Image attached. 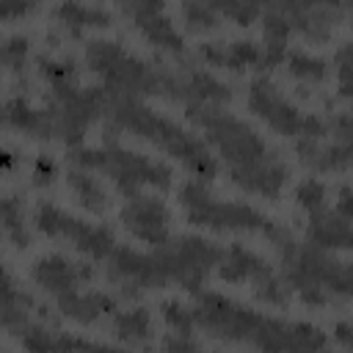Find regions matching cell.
Returning <instances> with one entry per match:
<instances>
[{
	"label": "cell",
	"mask_w": 353,
	"mask_h": 353,
	"mask_svg": "<svg viewBox=\"0 0 353 353\" xmlns=\"http://www.w3.org/2000/svg\"><path fill=\"white\" fill-rule=\"evenodd\" d=\"M190 121H196L207 141L221 154L232 182L248 193L276 199L287 182V163L259 138V132L218 105H188Z\"/></svg>",
	"instance_id": "1"
},
{
	"label": "cell",
	"mask_w": 353,
	"mask_h": 353,
	"mask_svg": "<svg viewBox=\"0 0 353 353\" xmlns=\"http://www.w3.org/2000/svg\"><path fill=\"white\" fill-rule=\"evenodd\" d=\"M108 124L116 130L135 132V135L152 141L154 146L165 149L201 182H210L218 174V160L201 138H196L193 132H188L168 116L152 110L149 105H143L135 97H113L110 94Z\"/></svg>",
	"instance_id": "2"
},
{
	"label": "cell",
	"mask_w": 353,
	"mask_h": 353,
	"mask_svg": "<svg viewBox=\"0 0 353 353\" xmlns=\"http://www.w3.org/2000/svg\"><path fill=\"white\" fill-rule=\"evenodd\" d=\"M179 201L185 207L188 221L196 226H210L215 232H259L281 251V256L287 251H292V245H295L292 234L284 226H279L276 221H270L265 212H259L256 207L243 204V201L215 199L210 193L207 182H201V179L182 182L179 185Z\"/></svg>",
	"instance_id": "3"
},
{
	"label": "cell",
	"mask_w": 353,
	"mask_h": 353,
	"mask_svg": "<svg viewBox=\"0 0 353 353\" xmlns=\"http://www.w3.org/2000/svg\"><path fill=\"white\" fill-rule=\"evenodd\" d=\"M281 279L309 306H325L331 298L350 295V265L312 243H295L284 256Z\"/></svg>",
	"instance_id": "4"
},
{
	"label": "cell",
	"mask_w": 353,
	"mask_h": 353,
	"mask_svg": "<svg viewBox=\"0 0 353 353\" xmlns=\"http://www.w3.org/2000/svg\"><path fill=\"white\" fill-rule=\"evenodd\" d=\"M69 160L77 168L85 171H102L113 179L116 190L124 193L127 199L138 196L143 185L157 188V190H168L174 171L171 165H165L163 160H152L141 152H130L124 146H119L116 138H105L102 149H85V146H74L69 152Z\"/></svg>",
	"instance_id": "5"
},
{
	"label": "cell",
	"mask_w": 353,
	"mask_h": 353,
	"mask_svg": "<svg viewBox=\"0 0 353 353\" xmlns=\"http://www.w3.org/2000/svg\"><path fill=\"white\" fill-rule=\"evenodd\" d=\"M88 66L102 77V88L113 97H141V94H163L165 69H154L141 58L130 55L119 41L91 39L85 47Z\"/></svg>",
	"instance_id": "6"
},
{
	"label": "cell",
	"mask_w": 353,
	"mask_h": 353,
	"mask_svg": "<svg viewBox=\"0 0 353 353\" xmlns=\"http://www.w3.org/2000/svg\"><path fill=\"white\" fill-rule=\"evenodd\" d=\"M33 223L41 234L55 237V240H69L77 251H83L91 259H108L110 251L116 248V237H113L110 226L80 221V218L69 215L66 210H61L50 201H41L36 207Z\"/></svg>",
	"instance_id": "7"
},
{
	"label": "cell",
	"mask_w": 353,
	"mask_h": 353,
	"mask_svg": "<svg viewBox=\"0 0 353 353\" xmlns=\"http://www.w3.org/2000/svg\"><path fill=\"white\" fill-rule=\"evenodd\" d=\"M108 105H110V94L102 85H91V88L77 85L66 94L52 97V102L47 105L52 113V135H58L72 149L80 146L85 130L102 113H108Z\"/></svg>",
	"instance_id": "8"
},
{
	"label": "cell",
	"mask_w": 353,
	"mask_h": 353,
	"mask_svg": "<svg viewBox=\"0 0 353 353\" xmlns=\"http://www.w3.org/2000/svg\"><path fill=\"white\" fill-rule=\"evenodd\" d=\"M193 309V320L199 328H204L207 334L218 336V339H226V342H248L251 331L256 328L259 323V312L226 298V295H218V292H196V306Z\"/></svg>",
	"instance_id": "9"
},
{
	"label": "cell",
	"mask_w": 353,
	"mask_h": 353,
	"mask_svg": "<svg viewBox=\"0 0 353 353\" xmlns=\"http://www.w3.org/2000/svg\"><path fill=\"white\" fill-rule=\"evenodd\" d=\"M105 262H108V279L121 284L127 295H135L146 287H165L171 281V270H168L163 248L143 254V251L116 243V248L110 251Z\"/></svg>",
	"instance_id": "10"
},
{
	"label": "cell",
	"mask_w": 353,
	"mask_h": 353,
	"mask_svg": "<svg viewBox=\"0 0 353 353\" xmlns=\"http://www.w3.org/2000/svg\"><path fill=\"white\" fill-rule=\"evenodd\" d=\"M163 254L171 270V281L182 284L188 292H201L210 270L221 259V248L196 234H179L176 240H168Z\"/></svg>",
	"instance_id": "11"
},
{
	"label": "cell",
	"mask_w": 353,
	"mask_h": 353,
	"mask_svg": "<svg viewBox=\"0 0 353 353\" xmlns=\"http://www.w3.org/2000/svg\"><path fill=\"white\" fill-rule=\"evenodd\" d=\"M121 223L127 226V232L132 237H138L141 243H149L154 248H163L171 240V215H168V207L163 204V199H157V196L138 193V196L127 199V204L121 207Z\"/></svg>",
	"instance_id": "12"
},
{
	"label": "cell",
	"mask_w": 353,
	"mask_h": 353,
	"mask_svg": "<svg viewBox=\"0 0 353 353\" xmlns=\"http://www.w3.org/2000/svg\"><path fill=\"white\" fill-rule=\"evenodd\" d=\"M248 108L276 132L281 135H295L301 132L303 124V113L268 80V77H256L248 88Z\"/></svg>",
	"instance_id": "13"
},
{
	"label": "cell",
	"mask_w": 353,
	"mask_h": 353,
	"mask_svg": "<svg viewBox=\"0 0 353 353\" xmlns=\"http://www.w3.org/2000/svg\"><path fill=\"white\" fill-rule=\"evenodd\" d=\"M121 11L135 19L138 30L152 44H157L168 52H182L185 50L182 33L174 28L171 17L165 14V3H160V0H135V3H124Z\"/></svg>",
	"instance_id": "14"
},
{
	"label": "cell",
	"mask_w": 353,
	"mask_h": 353,
	"mask_svg": "<svg viewBox=\"0 0 353 353\" xmlns=\"http://www.w3.org/2000/svg\"><path fill=\"white\" fill-rule=\"evenodd\" d=\"M33 281L39 287H44L47 292H52L55 298L72 292V290H80L83 281H91L94 279V268L85 265V262H72L61 254H50V256H41L33 270H30Z\"/></svg>",
	"instance_id": "15"
},
{
	"label": "cell",
	"mask_w": 353,
	"mask_h": 353,
	"mask_svg": "<svg viewBox=\"0 0 353 353\" xmlns=\"http://www.w3.org/2000/svg\"><path fill=\"white\" fill-rule=\"evenodd\" d=\"M176 99L185 105H218L232 99V88L204 69H188L176 74Z\"/></svg>",
	"instance_id": "16"
},
{
	"label": "cell",
	"mask_w": 353,
	"mask_h": 353,
	"mask_svg": "<svg viewBox=\"0 0 353 353\" xmlns=\"http://www.w3.org/2000/svg\"><path fill=\"white\" fill-rule=\"evenodd\" d=\"M306 243L323 248V251H345L350 248V218L339 215L334 207L320 210L309 215L306 223Z\"/></svg>",
	"instance_id": "17"
},
{
	"label": "cell",
	"mask_w": 353,
	"mask_h": 353,
	"mask_svg": "<svg viewBox=\"0 0 353 353\" xmlns=\"http://www.w3.org/2000/svg\"><path fill=\"white\" fill-rule=\"evenodd\" d=\"M55 301H58V309L66 317H72L74 323H83V325H91V323H97L102 317H113L119 312L116 309V298L102 292V290H88V292L72 290V292H66V295H61Z\"/></svg>",
	"instance_id": "18"
},
{
	"label": "cell",
	"mask_w": 353,
	"mask_h": 353,
	"mask_svg": "<svg viewBox=\"0 0 353 353\" xmlns=\"http://www.w3.org/2000/svg\"><path fill=\"white\" fill-rule=\"evenodd\" d=\"M0 124L22 130L36 138H50L52 135V113L50 108H33L25 97H11L0 102Z\"/></svg>",
	"instance_id": "19"
},
{
	"label": "cell",
	"mask_w": 353,
	"mask_h": 353,
	"mask_svg": "<svg viewBox=\"0 0 353 353\" xmlns=\"http://www.w3.org/2000/svg\"><path fill=\"white\" fill-rule=\"evenodd\" d=\"M218 276L229 284H243V281H256L262 273H268L273 265L265 262L259 254H254L251 248L232 243L229 248H221V259H218Z\"/></svg>",
	"instance_id": "20"
},
{
	"label": "cell",
	"mask_w": 353,
	"mask_h": 353,
	"mask_svg": "<svg viewBox=\"0 0 353 353\" xmlns=\"http://www.w3.org/2000/svg\"><path fill=\"white\" fill-rule=\"evenodd\" d=\"M262 47L256 41H204L199 44V58L207 61L210 66H223V69H245V66H259Z\"/></svg>",
	"instance_id": "21"
},
{
	"label": "cell",
	"mask_w": 353,
	"mask_h": 353,
	"mask_svg": "<svg viewBox=\"0 0 353 353\" xmlns=\"http://www.w3.org/2000/svg\"><path fill=\"white\" fill-rule=\"evenodd\" d=\"M295 149H298L303 165H309L312 171H347V165H350V143L298 138Z\"/></svg>",
	"instance_id": "22"
},
{
	"label": "cell",
	"mask_w": 353,
	"mask_h": 353,
	"mask_svg": "<svg viewBox=\"0 0 353 353\" xmlns=\"http://www.w3.org/2000/svg\"><path fill=\"white\" fill-rule=\"evenodd\" d=\"M66 182H69L72 193L77 196V201H80L88 212H97V215L105 212V207H108V193H105L102 182H99L91 171L72 165V168L66 171Z\"/></svg>",
	"instance_id": "23"
},
{
	"label": "cell",
	"mask_w": 353,
	"mask_h": 353,
	"mask_svg": "<svg viewBox=\"0 0 353 353\" xmlns=\"http://www.w3.org/2000/svg\"><path fill=\"white\" fill-rule=\"evenodd\" d=\"M55 19L72 30V36H80L83 28L91 25H108L110 22V11L102 6H85V3H61L52 8Z\"/></svg>",
	"instance_id": "24"
},
{
	"label": "cell",
	"mask_w": 353,
	"mask_h": 353,
	"mask_svg": "<svg viewBox=\"0 0 353 353\" xmlns=\"http://www.w3.org/2000/svg\"><path fill=\"white\" fill-rule=\"evenodd\" d=\"M0 234H6L17 248L30 245V232L25 223V207L19 196H0Z\"/></svg>",
	"instance_id": "25"
},
{
	"label": "cell",
	"mask_w": 353,
	"mask_h": 353,
	"mask_svg": "<svg viewBox=\"0 0 353 353\" xmlns=\"http://www.w3.org/2000/svg\"><path fill=\"white\" fill-rule=\"evenodd\" d=\"M110 323H113L116 336L124 339V342H130V345L146 342V336H149V331H152V314H149V309H143V306L116 312V314L110 317Z\"/></svg>",
	"instance_id": "26"
},
{
	"label": "cell",
	"mask_w": 353,
	"mask_h": 353,
	"mask_svg": "<svg viewBox=\"0 0 353 353\" xmlns=\"http://www.w3.org/2000/svg\"><path fill=\"white\" fill-rule=\"evenodd\" d=\"M284 61H287L290 74L298 77V80H303V83H323L328 77V63L320 55H312V52H306L301 47L287 50Z\"/></svg>",
	"instance_id": "27"
},
{
	"label": "cell",
	"mask_w": 353,
	"mask_h": 353,
	"mask_svg": "<svg viewBox=\"0 0 353 353\" xmlns=\"http://www.w3.org/2000/svg\"><path fill=\"white\" fill-rule=\"evenodd\" d=\"M39 69H41L44 80L50 83L52 97H58V94H66V91L77 88V69H74V63H72V61H55V58L41 55V58H39Z\"/></svg>",
	"instance_id": "28"
},
{
	"label": "cell",
	"mask_w": 353,
	"mask_h": 353,
	"mask_svg": "<svg viewBox=\"0 0 353 353\" xmlns=\"http://www.w3.org/2000/svg\"><path fill=\"white\" fill-rule=\"evenodd\" d=\"M295 204L306 212V215H314L320 210H325L328 204V185L317 176H306L295 185Z\"/></svg>",
	"instance_id": "29"
},
{
	"label": "cell",
	"mask_w": 353,
	"mask_h": 353,
	"mask_svg": "<svg viewBox=\"0 0 353 353\" xmlns=\"http://www.w3.org/2000/svg\"><path fill=\"white\" fill-rule=\"evenodd\" d=\"M254 284V295L259 298V301H265V303H270V306H287L290 303V287L284 284V279H281V273H276L273 268L268 270V273H262L256 281H251Z\"/></svg>",
	"instance_id": "30"
},
{
	"label": "cell",
	"mask_w": 353,
	"mask_h": 353,
	"mask_svg": "<svg viewBox=\"0 0 353 353\" xmlns=\"http://www.w3.org/2000/svg\"><path fill=\"white\" fill-rule=\"evenodd\" d=\"M182 17L188 22L190 30H207V28H215L218 25V11L212 3H204V0H193V3H182Z\"/></svg>",
	"instance_id": "31"
},
{
	"label": "cell",
	"mask_w": 353,
	"mask_h": 353,
	"mask_svg": "<svg viewBox=\"0 0 353 353\" xmlns=\"http://www.w3.org/2000/svg\"><path fill=\"white\" fill-rule=\"evenodd\" d=\"M28 61V39L25 36H8L0 39V66L11 72H22Z\"/></svg>",
	"instance_id": "32"
},
{
	"label": "cell",
	"mask_w": 353,
	"mask_h": 353,
	"mask_svg": "<svg viewBox=\"0 0 353 353\" xmlns=\"http://www.w3.org/2000/svg\"><path fill=\"white\" fill-rule=\"evenodd\" d=\"M160 312H163V320H165V325L171 331H176V334H193L196 320H193V309L190 306H185L179 301H165L160 306Z\"/></svg>",
	"instance_id": "33"
},
{
	"label": "cell",
	"mask_w": 353,
	"mask_h": 353,
	"mask_svg": "<svg viewBox=\"0 0 353 353\" xmlns=\"http://www.w3.org/2000/svg\"><path fill=\"white\" fill-rule=\"evenodd\" d=\"M218 17H229L237 25H251L256 17H262V6L259 3H243V0H223V3H212Z\"/></svg>",
	"instance_id": "34"
},
{
	"label": "cell",
	"mask_w": 353,
	"mask_h": 353,
	"mask_svg": "<svg viewBox=\"0 0 353 353\" xmlns=\"http://www.w3.org/2000/svg\"><path fill=\"white\" fill-rule=\"evenodd\" d=\"M160 347L163 353H204L201 342L193 334H176V331H168L160 339Z\"/></svg>",
	"instance_id": "35"
},
{
	"label": "cell",
	"mask_w": 353,
	"mask_h": 353,
	"mask_svg": "<svg viewBox=\"0 0 353 353\" xmlns=\"http://www.w3.org/2000/svg\"><path fill=\"white\" fill-rule=\"evenodd\" d=\"M30 176H33V185H39V188H50V185L55 182V176H58V165H55V160H52L50 154H36L33 168H30Z\"/></svg>",
	"instance_id": "36"
},
{
	"label": "cell",
	"mask_w": 353,
	"mask_h": 353,
	"mask_svg": "<svg viewBox=\"0 0 353 353\" xmlns=\"http://www.w3.org/2000/svg\"><path fill=\"white\" fill-rule=\"evenodd\" d=\"M334 63H336V74H339V94L347 99L350 97V66H353L350 63V44H342L339 47Z\"/></svg>",
	"instance_id": "37"
},
{
	"label": "cell",
	"mask_w": 353,
	"mask_h": 353,
	"mask_svg": "<svg viewBox=\"0 0 353 353\" xmlns=\"http://www.w3.org/2000/svg\"><path fill=\"white\" fill-rule=\"evenodd\" d=\"M30 11H36V3H30V0H0V22L25 17Z\"/></svg>",
	"instance_id": "38"
},
{
	"label": "cell",
	"mask_w": 353,
	"mask_h": 353,
	"mask_svg": "<svg viewBox=\"0 0 353 353\" xmlns=\"http://www.w3.org/2000/svg\"><path fill=\"white\" fill-rule=\"evenodd\" d=\"M22 163V157H19V152H14V149H0V176H6V174H11V171H17V165Z\"/></svg>",
	"instance_id": "39"
},
{
	"label": "cell",
	"mask_w": 353,
	"mask_h": 353,
	"mask_svg": "<svg viewBox=\"0 0 353 353\" xmlns=\"http://www.w3.org/2000/svg\"><path fill=\"white\" fill-rule=\"evenodd\" d=\"M334 339L347 350L350 347V323L347 320H339L336 325H334Z\"/></svg>",
	"instance_id": "40"
},
{
	"label": "cell",
	"mask_w": 353,
	"mask_h": 353,
	"mask_svg": "<svg viewBox=\"0 0 353 353\" xmlns=\"http://www.w3.org/2000/svg\"><path fill=\"white\" fill-rule=\"evenodd\" d=\"M339 215H347L350 218V188L347 185H342L339 188V199H336V207H334Z\"/></svg>",
	"instance_id": "41"
}]
</instances>
